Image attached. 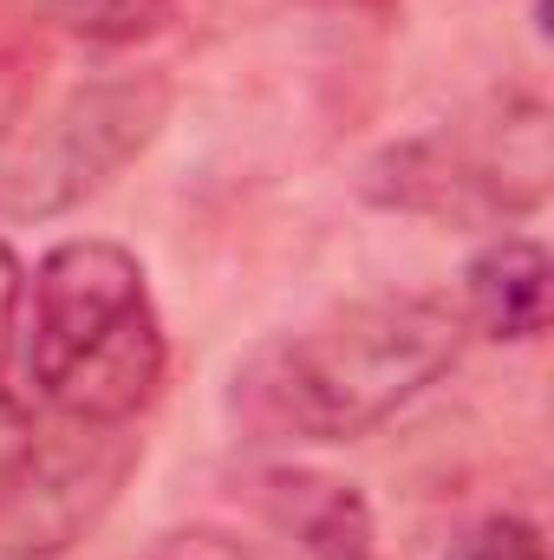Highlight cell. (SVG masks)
Listing matches in <instances>:
<instances>
[{"label": "cell", "instance_id": "1", "mask_svg": "<svg viewBox=\"0 0 554 560\" xmlns=\"http://www.w3.org/2000/svg\"><path fill=\"white\" fill-rule=\"evenodd\" d=\"M463 313L437 293L339 306L235 372V418L268 443H353L417 405L463 359Z\"/></svg>", "mask_w": 554, "mask_h": 560}, {"label": "cell", "instance_id": "2", "mask_svg": "<svg viewBox=\"0 0 554 560\" xmlns=\"http://www.w3.org/2000/svg\"><path fill=\"white\" fill-rule=\"evenodd\" d=\"M26 378L59 418L131 423L163 385V319L150 300L143 261L118 242H59L33 268Z\"/></svg>", "mask_w": 554, "mask_h": 560}, {"label": "cell", "instance_id": "3", "mask_svg": "<svg viewBox=\"0 0 554 560\" xmlns=\"http://www.w3.org/2000/svg\"><path fill=\"white\" fill-rule=\"evenodd\" d=\"M549 105L529 92H503L483 118L437 138H405L366 163V196L379 209L457 229L535 215L549 202Z\"/></svg>", "mask_w": 554, "mask_h": 560}, {"label": "cell", "instance_id": "4", "mask_svg": "<svg viewBox=\"0 0 554 560\" xmlns=\"http://www.w3.org/2000/svg\"><path fill=\"white\" fill-rule=\"evenodd\" d=\"M170 118V79L163 72H112L79 85L33 138L0 156V215L7 222H46L99 196Z\"/></svg>", "mask_w": 554, "mask_h": 560}, {"label": "cell", "instance_id": "5", "mask_svg": "<svg viewBox=\"0 0 554 560\" xmlns=\"http://www.w3.org/2000/svg\"><path fill=\"white\" fill-rule=\"evenodd\" d=\"M131 463H138V436H125V423L66 418V430H39L26 469L0 495V548L13 560L66 555L118 502Z\"/></svg>", "mask_w": 554, "mask_h": 560}, {"label": "cell", "instance_id": "6", "mask_svg": "<svg viewBox=\"0 0 554 560\" xmlns=\"http://www.w3.org/2000/svg\"><path fill=\"white\" fill-rule=\"evenodd\" d=\"M463 326L509 346L535 339L549 326V248L529 235L489 242L463 275Z\"/></svg>", "mask_w": 554, "mask_h": 560}, {"label": "cell", "instance_id": "7", "mask_svg": "<svg viewBox=\"0 0 554 560\" xmlns=\"http://www.w3.org/2000/svg\"><path fill=\"white\" fill-rule=\"evenodd\" d=\"M268 522L287 541H300L307 560H339V555H372V509L353 482L313 476V469H280L262 482Z\"/></svg>", "mask_w": 554, "mask_h": 560}, {"label": "cell", "instance_id": "8", "mask_svg": "<svg viewBox=\"0 0 554 560\" xmlns=\"http://www.w3.org/2000/svg\"><path fill=\"white\" fill-rule=\"evenodd\" d=\"M39 7L92 46H131L183 13V0H39Z\"/></svg>", "mask_w": 554, "mask_h": 560}, {"label": "cell", "instance_id": "9", "mask_svg": "<svg viewBox=\"0 0 554 560\" xmlns=\"http://www.w3.org/2000/svg\"><path fill=\"white\" fill-rule=\"evenodd\" d=\"M450 560H549V555H542V535L522 515H489L457 541Z\"/></svg>", "mask_w": 554, "mask_h": 560}, {"label": "cell", "instance_id": "10", "mask_svg": "<svg viewBox=\"0 0 554 560\" xmlns=\"http://www.w3.org/2000/svg\"><path fill=\"white\" fill-rule=\"evenodd\" d=\"M33 443H39V423L26 418V405H20V398L0 385V495H7V482L26 469Z\"/></svg>", "mask_w": 554, "mask_h": 560}, {"label": "cell", "instance_id": "11", "mask_svg": "<svg viewBox=\"0 0 554 560\" xmlns=\"http://www.w3.org/2000/svg\"><path fill=\"white\" fill-rule=\"evenodd\" d=\"M20 319H26V268L0 235V372H7V359L20 346Z\"/></svg>", "mask_w": 554, "mask_h": 560}, {"label": "cell", "instance_id": "12", "mask_svg": "<svg viewBox=\"0 0 554 560\" xmlns=\"http://www.w3.org/2000/svg\"><path fill=\"white\" fill-rule=\"evenodd\" d=\"M13 118H20V66H13V52L0 46V138L13 131Z\"/></svg>", "mask_w": 554, "mask_h": 560}, {"label": "cell", "instance_id": "13", "mask_svg": "<svg viewBox=\"0 0 554 560\" xmlns=\"http://www.w3.org/2000/svg\"><path fill=\"white\" fill-rule=\"evenodd\" d=\"M339 560H379V555H339Z\"/></svg>", "mask_w": 554, "mask_h": 560}]
</instances>
